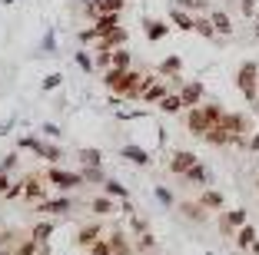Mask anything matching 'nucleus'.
<instances>
[{"instance_id": "423d86ee", "label": "nucleus", "mask_w": 259, "mask_h": 255, "mask_svg": "<svg viewBox=\"0 0 259 255\" xmlns=\"http://www.w3.org/2000/svg\"><path fill=\"white\" fill-rule=\"evenodd\" d=\"M199 159H196V152H186V149H180V152H173V159H169V173H176V176H186L196 166Z\"/></svg>"}, {"instance_id": "8fccbe9b", "label": "nucleus", "mask_w": 259, "mask_h": 255, "mask_svg": "<svg viewBox=\"0 0 259 255\" xmlns=\"http://www.w3.org/2000/svg\"><path fill=\"white\" fill-rule=\"evenodd\" d=\"M246 149H249V152H259V133L249 139V146H246Z\"/></svg>"}, {"instance_id": "6ab92c4d", "label": "nucleus", "mask_w": 259, "mask_h": 255, "mask_svg": "<svg viewBox=\"0 0 259 255\" xmlns=\"http://www.w3.org/2000/svg\"><path fill=\"white\" fill-rule=\"evenodd\" d=\"M50 235H54V222H37V225H33V232H30V239L37 242V245H47Z\"/></svg>"}, {"instance_id": "09e8293b", "label": "nucleus", "mask_w": 259, "mask_h": 255, "mask_svg": "<svg viewBox=\"0 0 259 255\" xmlns=\"http://www.w3.org/2000/svg\"><path fill=\"white\" fill-rule=\"evenodd\" d=\"M40 133H44V136H57V133H60V129H57L54 123H44V126H40Z\"/></svg>"}, {"instance_id": "aec40b11", "label": "nucleus", "mask_w": 259, "mask_h": 255, "mask_svg": "<svg viewBox=\"0 0 259 255\" xmlns=\"http://www.w3.org/2000/svg\"><path fill=\"white\" fill-rule=\"evenodd\" d=\"M252 242H256V229H252L249 222L239 225V232H236V245H239V248H252Z\"/></svg>"}, {"instance_id": "a19ab883", "label": "nucleus", "mask_w": 259, "mask_h": 255, "mask_svg": "<svg viewBox=\"0 0 259 255\" xmlns=\"http://www.w3.org/2000/svg\"><path fill=\"white\" fill-rule=\"evenodd\" d=\"M256 4H259V0H239V10H243V17H256Z\"/></svg>"}, {"instance_id": "72a5a7b5", "label": "nucleus", "mask_w": 259, "mask_h": 255, "mask_svg": "<svg viewBox=\"0 0 259 255\" xmlns=\"http://www.w3.org/2000/svg\"><path fill=\"white\" fill-rule=\"evenodd\" d=\"M80 176H83V182H107V179H103V173H100V166H83Z\"/></svg>"}, {"instance_id": "ddd939ff", "label": "nucleus", "mask_w": 259, "mask_h": 255, "mask_svg": "<svg viewBox=\"0 0 259 255\" xmlns=\"http://www.w3.org/2000/svg\"><path fill=\"white\" fill-rule=\"evenodd\" d=\"M120 156L130 159V163H137V166H150V163H153V156H150L146 149H140V146H123Z\"/></svg>"}, {"instance_id": "58836bf2", "label": "nucleus", "mask_w": 259, "mask_h": 255, "mask_svg": "<svg viewBox=\"0 0 259 255\" xmlns=\"http://www.w3.org/2000/svg\"><path fill=\"white\" fill-rule=\"evenodd\" d=\"M90 255H113V248H110L107 239H100V242H93V245H90Z\"/></svg>"}, {"instance_id": "c03bdc74", "label": "nucleus", "mask_w": 259, "mask_h": 255, "mask_svg": "<svg viewBox=\"0 0 259 255\" xmlns=\"http://www.w3.org/2000/svg\"><path fill=\"white\" fill-rule=\"evenodd\" d=\"M44 50H47V53H57V40H54V30H47V40H44Z\"/></svg>"}, {"instance_id": "0eeeda50", "label": "nucleus", "mask_w": 259, "mask_h": 255, "mask_svg": "<svg viewBox=\"0 0 259 255\" xmlns=\"http://www.w3.org/2000/svg\"><path fill=\"white\" fill-rule=\"evenodd\" d=\"M220 126L226 129L229 136H246V133H249V120H246L243 113H226Z\"/></svg>"}, {"instance_id": "4c0bfd02", "label": "nucleus", "mask_w": 259, "mask_h": 255, "mask_svg": "<svg viewBox=\"0 0 259 255\" xmlns=\"http://www.w3.org/2000/svg\"><path fill=\"white\" fill-rule=\"evenodd\" d=\"M37 242H33V239H27V242H20V245H17L14 248V255H37Z\"/></svg>"}, {"instance_id": "f8f14e48", "label": "nucleus", "mask_w": 259, "mask_h": 255, "mask_svg": "<svg viewBox=\"0 0 259 255\" xmlns=\"http://www.w3.org/2000/svg\"><path fill=\"white\" fill-rule=\"evenodd\" d=\"M209 20H213V27H216V37H233V20H229L226 10H213Z\"/></svg>"}, {"instance_id": "c85d7f7f", "label": "nucleus", "mask_w": 259, "mask_h": 255, "mask_svg": "<svg viewBox=\"0 0 259 255\" xmlns=\"http://www.w3.org/2000/svg\"><path fill=\"white\" fill-rule=\"evenodd\" d=\"M180 70H183V60H180L176 53H173V57H166V60L160 63V73H163V76H173V73H180Z\"/></svg>"}, {"instance_id": "6e6552de", "label": "nucleus", "mask_w": 259, "mask_h": 255, "mask_svg": "<svg viewBox=\"0 0 259 255\" xmlns=\"http://www.w3.org/2000/svg\"><path fill=\"white\" fill-rule=\"evenodd\" d=\"M20 146H27V149H33L37 156H44V159H50V163H60V149L57 146H47V143H40V139H33V136H27Z\"/></svg>"}, {"instance_id": "bb28decb", "label": "nucleus", "mask_w": 259, "mask_h": 255, "mask_svg": "<svg viewBox=\"0 0 259 255\" xmlns=\"http://www.w3.org/2000/svg\"><path fill=\"white\" fill-rule=\"evenodd\" d=\"M160 110H163V113H180V110H183V99H180V93H166V96L160 99Z\"/></svg>"}, {"instance_id": "7ed1b4c3", "label": "nucleus", "mask_w": 259, "mask_h": 255, "mask_svg": "<svg viewBox=\"0 0 259 255\" xmlns=\"http://www.w3.org/2000/svg\"><path fill=\"white\" fill-rule=\"evenodd\" d=\"M47 179L54 182L57 189H63V192H70V189H76V186H83V176L80 173H67V169H50V173H47Z\"/></svg>"}, {"instance_id": "4be33fe9", "label": "nucleus", "mask_w": 259, "mask_h": 255, "mask_svg": "<svg viewBox=\"0 0 259 255\" xmlns=\"http://www.w3.org/2000/svg\"><path fill=\"white\" fill-rule=\"evenodd\" d=\"M180 212H183L186 219H193V222H206V209L199 202H183V206H180Z\"/></svg>"}, {"instance_id": "a211bd4d", "label": "nucleus", "mask_w": 259, "mask_h": 255, "mask_svg": "<svg viewBox=\"0 0 259 255\" xmlns=\"http://www.w3.org/2000/svg\"><path fill=\"white\" fill-rule=\"evenodd\" d=\"M196 202L203 206V209H223V195L216 192V189H203Z\"/></svg>"}, {"instance_id": "5701e85b", "label": "nucleus", "mask_w": 259, "mask_h": 255, "mask_svg": "<svg viewBox=\"0 0 259 255\" xmlns=\"http://www.w3.org/2000/svg\"><path fill=\"white\" fill-rule=\"evenodd\" d=\"M107 242H110V248H113V255H133V248H130V242L123 239V232H113Z\"/></svg>"}, {"instance_id": "603ef678", "label": "nucleus", "mask_w": 259, "mask_h": 255, "mask_svg": "<svg viewBox=\"0 0 259 255\" xmlns=\"http://www.w3.org/2000/svg\"><path fill=\"white\" fill-rule=\"evenodd\" d=\"M249 252H252V255H259V242H252V248H249Z\"/></svg>"}, {"instance_id": "9d476101", "label": "nucleus", "mask_w": 259, "mask_h": 255, "mask_svg": "<svg viewBox=\"0 0 259 255\" xmlns=\"http://www.w3.org/2000/svg\"><path fill=\"white\" fill-rule=\"evenodd\" d=\"M169 23H176V30H196V17L180 7H169Z\"/></svg>"}, {"instance_id": "7c9ffc66", "label": "nucleus", "mask_w": 259, "mask_h": 255, "mask_svg": "<svg viewBox=\"0 0 259 255\" xmlns=\"http://www.w3.org/2000/svg\"><path fill=\"white\" fill-rule=\"evenodd\" d=\"M90 212L93 216H107V212H113V202H110L107 195H97V199L90 202Z\"/></svg>"}, {"instance_id": "5fc2aeb1", "label": "nucleus", "mask_w": 259, "mask_h": 255, "mask_svg": "<svg viewBox=\"0 0 259 255\" xmlns=\"http://www.w3.org/2000/svg\"><path fill=\"white\" fill-rule=\"evenodd\" d=\"M4 4H7V7H10V4H14V0H4Z\"/></svg>"}, {"instance_id": "f704fd0d", "label": "nucleus", "mask_w": 259, "mask_h": 255, "mask_svg": "<svg viewBox=\"0 0 259 255\" xmlns=\"http://www.w3.org/2000/svg\"><path fill=\"white\" fill-rule=\"evenodd\" d=\"M123 10V0H100L97 14H120Z\"/></svg>"}, {"instance_id": "1a4fd4ad", "label": "nucleus", "mask_w": 259, "mask_h": 255, "mask_svg": "<svg viewBox=\"0 0 259 255\" xmlns=\"http://www.w3.org/2000/svg\"><path fill=\"white\" fill-rule=\"evenodd\" d=\"M180 99H183V106H196L199 99H203V83L199 80L183 83V86H180Z\"/></svg>"}, {"instance_id": "cd10ccee", "label": "nucleus", "mask_w": 259, "mask_h": 255, "mask_svg": "<svg viewBox=\"0 0 259 255\" xmlns=\"http://www.w3.org/2000/svg\"><path fill=\"white\" fill-rule=\"evenodd\" d=\"M203 139H206V143H213V146H226V143H229V133H226L223 126H213L209 133L203 136Z\"/></svg>"}, {"instance_id": "412c9836", "label": "nucleus", "mask_w": 259, "mask_h": 255, "mask_svg": "<svg viewBox=\"0 0 259 255\" xmlns=\"http://www.w3.org/2000/svg\"><path fill=\"white\" fill-rule=\"evenodd\" d=\"M143 33H146V40H163V37H166V23L146 20V23H143Z\"/></svg>"}, {"instance_id": "c9c22d12", "label": "nucleus", "mask_w": 259, "mask_h": 255, "mask_svg": "<svg viewBox=\"0 0 259 255\" xmlns=\"http://www.w3.org/2000/svg\"><path fill=\"white\" fill-rule=\"evenodd\" d=\"M100 156H103L100 149H80V163L83 166H100Z\"/></svg>"}, {"instance_id": "a18cd8bd", "label": "nucleus", "mask_w": 259, "mask_h": 255, "mask_svg": "<svg viewBox=\"0 0 259 255\" xmlns=\"http://www.w3.org/2000/svg\"><path fill=\"white\" fill-rule=\"evenodd\" d=\"M156 199H160L163 206H173V195H169L166 189H156Z\"/></svg>"}, {"instance_id": "dca6fc26", "label": "nucleus", "mask_w": 259, "mask_h": 255, "mask_svg": "<svg viewBox=\"0 0 259 255\" xmlns=\"http://www.w3.org/2000/svg\"><path fill=\"white\" fill-rule=\"evenodd\" d=\"M103 239V229H100V222L97 225H83V229H80V235H76V242H80V245H87L90 248L93 242H100Z\"/></svg>"}, {"instance_id": "b1692460", "label": "nucleus", "mask_w": 259, "mask_h": 255, "mask_svg": "<svg viewBox=\"0 0 259 255\" xmlns=\"http://www.w3.org/2000/svg\"><path fill=\"white\" fill-rule=\"evenodd\" d=\"M173 7L190 10V14H203V10H209V0H173Z\"/></svg>"}, {"instance_id": "f3484780", "label": "nucleus", "mask_w": 259, "mask_h": 255, "mask_svg": "<svg viewBox=\"0 0 259 255\" xmlns=\"http://www.w3.org/2000/svg\"><path fill=\"white\" fill-rule=\"evenodd\" d=\"M183 179L190 182V186H203V189H206V186H209V169L196 163V166H193V169H190V173L183 176Z\"/></svg>"}, {"instance_id": "e433bc0d", "label": "nucleus", "mask_w": 259, "mask_h": 255, "mask_svg": "<svg viewBox=\"0 0 259 255\" xmlns=\"http://www.w3.org/2000/svg\"><path fill=\"white\" fill-rule=\"evenodd\" d=\"M97 67L100 70H110V67H113V50H100V46H97Z\"/></svg>"}, {"instance_id": "de8ad7c7", "label": "nucleus", "mask_w": 259, "mask_h": 255, "mask_svg": "<svg viewBox=\"0 0 259 255\" xmlns=\"http://www.w3.org/2000/svg\"><path fill=\"white\" fill-rule=\"evenodd\" d=\"M140 248H153V232H143V235H140Z\"/></svg>"}, {"instance_id": "37998d69", "label": "nucleus", "mask_w": 259, "mask_h": 255, "mask_svg": "<svg viewBox=\"0 0 259 255\" xmlns=\"http://www.w3.org/2000/svg\"><path fill=\"white\" fill-rule=\"evenodd\" d=\"M23 195V182H10V189H7V199H20Z\"/></svg>"}, {"instance_id": "473e14b6", "label": "nucleus", "mask_w": 259, "mask_h": 255, "mask_svg": "<svg viewBox=\"0 0 259 255\" xmlns=\"http://www.w3.org/2000/svg\"><path fill=\"white\" fill-rule=\"evenodd\" d=\"M130 63H133L130 50H113V67L110 70H130Z\"/></svg>"}, {"instance_id": "4468645a", "label": "nucleus", "mask_w": 259, "mask_h": 255, "mask_svg": "<svg viewBox=\"0 0 259 255\" xmlns=\"http://www.w3.org/2000/svg\"><path fill=\"white\" fill-rule=\"evenodd\" d=\"M23 195H27V199H40V202H44V199H47V189H44V182H40L37 176H27V179H23Z\"/></svg>"}, {"instance_id": "4d7b16f0", "label": "nucleus", "mask_w": 259, "mask_h": 255, "mask_svg": "<svg viewBox=\"0 0 259 255\" xmlns=\"http://www.w3.org/2000/svg\"><path fill=\"white\" fill-rule=\"evenodd\" d=\"M213 255H216V252H213Z\"/></svg>"}, {"instance_id": "6e6d98bb", "label": "nucleus", "mask_w": 259, "mask_h": 255, "mask_svg": "<svg viewBox=\"0 0 259 255\" xmlns=\"http://www.w3.org/2000/svg\"><path fill=\"white\" fill-rule=\"evenodd\" d=\"M256 189H259V179H256Z\"/></svg>"}, {"instance_id": "f03ea898", "label": "nucleus", "mask_w": 259, "mask_h": 255, "mask_svg": "<svg viewBox=\"0 0 259 255\" xmlns=\"http://www.w3.org/2000/svg\"><path fill=\"white\" fill-rule=\"evenodd\" d=\"M236 86H239V93H243L249 103H256V99H259V67H256V60H246L243 67H239Z\"/></svg>"}, {"instance_id": "49530a36", "label": "nucleus", "mask_w": 259, "mask_h": 255, "mask_svg": "<svg viewBox=\"0 0 259 255\" xmlns=\"http://www.w3.org/2000/svg\"><path fill=\"white\" fill-rule=\"evenodd\" d=\"M10 182H14V179H10V176H7V173H0V195H7V189H10Z\"/></svg>"}, {"instance_id": "a878e982", "label": "nucleus", "mask_w": 259, "mask_h": 255, "mask_svg": "<svg viewBox=\"0 0 259 255\" xmlns=\"http://www.w3.org/2000/svg\"><path fill=\"white\" fill-rule=\"evenodd\" d=\"M196 33L203 40H216V27H213V20L209 17H196Z\"/></svg>"}, {"instance_id": "393cba45", "label": "nucleus", "mask_w": 259, "mask_h": 255, "mask_svg": "<svg viewBox=\"0 0 259 255\" xmlns=\"http://www.w3.org/2000/svg\"><path fill=\"white\" fill-rule=\"evenodd\" d=\"M203 113H206V120H209V126H220L223 116H226V110H223L220 103H206V106H203Z\"/></svg>"}, {"instance_id": "f257e3e1", "label": "nucleus", "mask_w": 259, "mask_h": 255, "mask_svg": "<svg viewBox=\"0 0 259 255\" xmlns=\"http://www.w3.org/2000/svg\"><path fill=\"white\" fill-rule=\"evenodd\" d=\"M143 76L146 73H137V70H107L103 83H107L113 93H123V96H140Z\"/></svg>"}, {"instance_id": "20e7f679", "label": "nucleus", "mask_w": 259, "mask_h": 255, "mask_svg": "<svg viewBox=\"0 0 259 255\" xmlns=\"http://www.w3.org/2000/svg\"><path fill=\"white\" fill-rule=\"evenodd\" d=\"M186 129H190L193 136H206L209 133V120H206V113H203V106H193L190 113H186Z\"/></svg>"}, {"instance_id": "79ce46f5", "label": "nucleus", "mask_w": 259, "mask_h": 255, "mask_svg": "<svg viewBox=\"0 0 259 255\" xmlns=\"http://www.w3.org/2000/svg\"><path fill=\"white\" fill-rule=\"evenodd\" d=\"M60 80H63L60 73H50V76L44 80V93H47V90H57V86H60Z\"/></svg>"}, {"instance_id": "864d4df0", "label": "nucleus", "mask_w": 259, "mask_h": 255, "mask_svg": "<svg viewBox=\"0 0 259 255\" xmlns=\"http://www.w3.org/2000/svg\"><path fill=\"white\" fill-rule=\"evenodd\" d=\"M252 110H256V116H259V99H256V103H252Z\"/></svg>"}, {"instance_id": "9b49d317", "label": "nucleus", "mask_w": 259, "mask_h": 255, "mask_svg": "<svg viewBox=\"0 0 259 255\" xmlns=\"http://www.w3.org/2000/svg\"><path fill=\"white\" fill-rule=\"evenodd\" d=\"M100 50H116V46H126V30L123 27H116V30H110L107 37H100L97 40Z\"/></svg>"}, {"instance_id": "39448f33", "label": "nucleus", "mask_w": 259, "mask_h": 255, "mask_svg": "<svg viewBox=\"0 0 259 255\" xmlns=\"http://www.w3.org/2000/svg\"><path fill=\"white\" fill-rule=\"evenodd\" d=\"M239 225H246V209H233V212H223L220 216V232L226 235V239L236 232Z\"/></svg>"}, {"instance_id": "ea45409f", "label": "nucleus", "mask_w": 259, "mask_h": 255, "mask_svg": "<svg viewBox=\"0 0 259 255\" xmlns=\"http://www.w3.org/2000/svg\"><path fill=\"white\" fill-rule=\"evenodd\" d=\"M76 63H80V70H87V73H93V67H97V63L90 60V53H83V50H76Z\"/></svg>"}, {"instance_id": "2f4dec72", "label": "nucleus", "mask_w": 259, "mask_h": 255, "mask_svg": "<svg viewBox=\"0 0 259 255\" xmlns=\"http://www.w3.org/2000/svg\"><path fill=\"white\" fill-rule=\"evenodd\" d=\"M166 93H169V90H166V86H163V83H153L150 90L143 93V99H146V103H160V99L166 96Z\"/></svg>"}, {"instance_id": "c756f323", "label": "nucleus", "mask_w": 259, "mask_h": 255, "mask_svg": "<svg viewBox=\"0 0 259 255\" xmlns=\"http://www.w3.org/2000/svg\"><path fill=\"white\" fill-rule=\"evenodd\" d=\"M103 189H107V195H110V199H123V202H126V186H123V182L107 179V182H103Z\"/></svg>"}, {"instance_id": "3c124183", "label": "nucleus", "mask_w": 259, "mask_h": 255, "mask_svg": "<svg viewBox=\"0 0 259 255\" xmlns=\"http://www.w3.org/2000/svg\"><path fill=\"white\" fill-rule=\"evenodd\" d=\"M252 37L259 40V17H256V23H252Z\"/></svg>"}, {"instance_id": "2eb2a0df", "label": "nucleus", "mask_w": 259, "mask_h": 255, "mask_svg": "<svg viewBox=\"0 0 259 255\" xmlns=\"http://www.w3.org/2000/svg\"><path fill=\"white\" fill-rule=\"evenodd\" d=\"M37 212H47V216H60V212H70V199H44L37 206Z\"/></svg>"}]
</instances>
